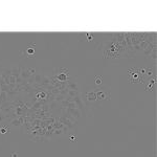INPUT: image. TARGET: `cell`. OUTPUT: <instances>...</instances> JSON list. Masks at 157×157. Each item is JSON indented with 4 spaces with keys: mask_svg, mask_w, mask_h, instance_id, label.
Returning a JSON list of instances; mask_svg holds the SVG:
<instances>
[{
    "mask_svg": "<svg viewBox=\"0 0 157 157\" xmlns=\"http://www.w3.org/2000/svg\"><path fill=\"white\" fill-rule=\"evenodd\" d=\"M145 69H137V68H131L128 71L129 81L131 83H143L145 78Z\"/></svg>",
    "mask_w": 157,
    "mask_h": 157,
    "instance_id": "1",
    "label": "cell"
},
{
    "mask_svg": "<svg viewBox=\"0 0 157 157\" xmlns=\"http://www.w3.org/2000/svg\"><path fill=\"white\" fill-rule=\"evenodd\" d=\"M95 95H97V98H98V100H108L109 98L108 92H105V91H97Z\"/></svg>",
    "mask_w": 157,
    "mask_h": 157,
    "instance_id": "2",
    "label": "cell"
},
{
    "mask_svg": "<svg viewBox=\"0 0 157 157\" xmlns=\"http://www.w3.org/2000/svg\"><path fill=\"white\" fill-rule=\"evenodd\" d=\"M154 84H155V80H152V81H150V83H149V85L147 86L146 90H150V88H152V86H153Z\"/></svg>",
    "mask_w": 157,
    "mask_h": 157,
    "instance_id": "3",
    "label": "cell"
}]
</instances>
